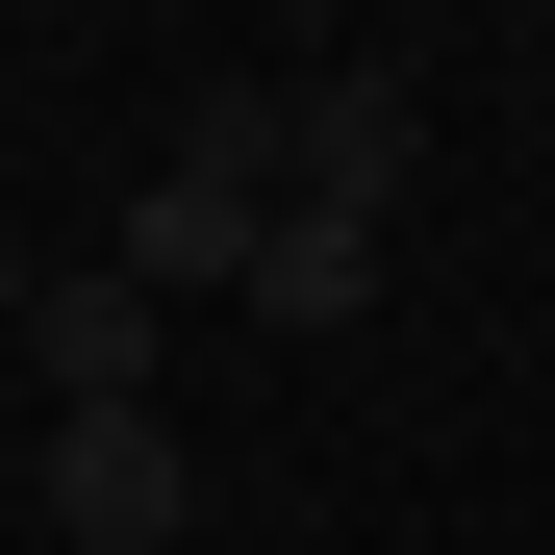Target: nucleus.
Masks as SVG:
<instances>
[{
	"label": "nucleus",
	"instance_id": "1",
	"mask_svg": "<svg viewBox=\"0 0 555 555\" xmlns=\"http://www.w3.org/2000/svg\"><path fill=\"white\" fill-rule=\"evenodd\" d=\"M51 530L76 555H177V530H203V454H177L152 404H76L51 429Z\"/></svg>",
	"mask_w": 555,
	"mask_h": 555
},
{
	"label": "nucleus",
	"instance_id": "2",
	"mask_svg": "<svg viewBox=\"0 0 555 555\" xmlns=\"http://www.w3.org/2000/svg\"><path fill=\"white\" fill-rule=\"evenodd\" d=\"M404 152H429V102H404V76H278V203L379 228V203H404Z\"/></svg>",
	"mask_w": 555,
	"mask_h": 555
},
{
	"label": "nucleus",
	"instance_id": "3",
	"mask_svg": "<svg viewBox=\"0 0 555 555\" xmlns=\"http://www.w3.org/2000/svg\"><path fill=\"white\" fill-rule=\"evenodd\" d=\"M152 353H177V328L127 304V253H102V278H26V379H51V429H76V404H152Z\"/></svg>",
	"mask_w": 555,
	"mask_h": 555
},
{
	"label": "nucleus",
	"instance_id": "4",
	"mask_svg": "<svg viewBox=\"0 0 555 555\" xmlns=\"http://www.w3.org/2000/svg\"><path fill=\"white\" fill-rule=\"evenodd\" d=\"M253 228H278V203H203V177H152V203H127V304L177 328V304H203V278L253 304Z\"/></svg>",
	"mask_w": 555,
	"mask_h": 555
},
{
	"label": "nucleus",
	"instance_id": "5",
	"mask_svg": "<svg viewBox=\"0 0 555 555\" xmlns=\"http://www.w3.org/2000/svg\"><path fill=\"white\" fill-rule=\"evenodd\" d=\"M353 304H379V228L278 203V228H253V328H353Z\"/></svg>",
	"mask_w": 555,
	"mask_h": 555
},
{
	"label": "nucleus",
	"instance_id": "6",
	"mask_svg": "<svg viewBox=\"0 0 555 555\" xmlns=\"http://www.w3.org/2000/svg\"><path fill=\"white\" fill-rule=\"evenodd\" d=\"M177 177H203V203H278V76H203V127H177Z\"/></svg>",
	"mask_w": 555,
	"mask_h": 555
},
{
	"label": "nucleus",
	"instance_id": "7",
	"mask_svg": "<svg viewBox=\"0 0 555 555\" xmlns=\"http://www.w3.org/2000/svg\"><path fill=\"white\" fill-rule=\"evenodd\" d=\"M0 328H26V253H0Z\"/></svg>",
	"mask_w": 555,
	"mask_h": 555
}]
</instances>
